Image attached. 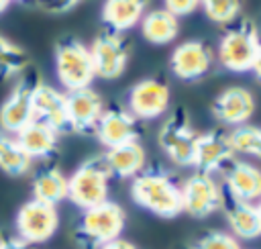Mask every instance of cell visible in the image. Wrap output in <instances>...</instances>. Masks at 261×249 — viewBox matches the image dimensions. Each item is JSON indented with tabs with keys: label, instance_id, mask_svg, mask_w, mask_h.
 Instances as JSON below:
<instances>
[{
	"label": "cell",
	"instance_id": "12",
	"mask_svg": "<svg viewBox=\"0 0 261 249\" xmlns=\"http://www.w3.org/2000/svg\"><path fill=\"white\" fill-rule=\"evenodd\" d=\"M31 100H33V118L35 120L45 122L59 135L69 131L65 94H61L59 90H55L49 84H35Z\"/></svg>",
	"mask_w": 261,
	"mask_h": 249
},
{
	"label": "cell",
	"instance_id": "3",
	"mask_svg": "<svg viewBox=\"0 0 261 249\" xmlns=\"http://www.w3.org/2000/svg\"><path fill=\"white\" fill-rule=\"evenodd\" d=\"M110 178L104 155L90 157L67 178V198L82 210L98 206L108 200Z\"/></svg>",
	"mask_w": 261,
	"mask_h": 249
},
{
	"label": "cell",
	"instance_id": "7",
	"mask_svg": "<svg viewBox=\"0 0 261 249\" xmlns=\"http://www.w3.org/2000/svg\"><path fill=\"white\" fill-rule=\"evenodd\" d=\"M14 225L18 239H22L29 245H37L49 241L55 235L59 227V214L55 206L31 198L18 208Z\"/></svg>",
	"mask_w": 261,
	"mask_h": 249
},
{
	"label": "cell",
	"instance_id": "35",
	"mask_svg": "<svg viewBox=\"0 0 261 249\" xmlns=\"http://www.w3.org/2000/svg\"><path fill=\"white\" fill-rule=\"evenodd\" d=\"M10 2H12V0H0V14L8 8V4H10Z\"/></svg>",
	"mask_w": 261,
	"mask_h": 249
},
{
	"label": "cell",
	"instance_id": "1",
	"mask_svg": "<svg viewBox=\"0 0 261 249\" xmlns=\"http://www.w3.org/2000/svg\"><path fill=\"white\" fill-rule=\"evenodd\" d=\"M133 200L163 218H173L181 212V192L177 182L161 169H147L133 178L130 184Z\"/></svg>",
	"mask_w": 261,
	"mask_h": 249
},
{
	"label": "cell",
	"instance_id": "30",
	"mask_svg": "<svg viewBox=\"0 0 261 249\" xmlns=\"http://www.w3.org/2000/svg\"><path fill=\"white\" fill-rule=\"evenodd\" d=\"M165 10H169L175 16H186L190 12H194L200 4V0H163Z\"/></svg>",
	"mask_w": 261,
	"mask_h": 249
},
{
	"label": "cell",
	"instance_id": "25",
	"mask_svg": "<svg viewBox=\"0 0 261 249\" xmlns=\"http://www.w3.org/2000/svg\"><path fill=\"white\" fill-rule=\"evenodd\" d=\"M33 159L20 149L14 137L0 131V169L8 176H22L29 171Z\"/></svg>",
	"mask_w": 261,
	"mask_h": 249
},
{
	"label": "cell",
	"instance_id": "19",
	"mask_svg": "<svg viewBox=\"0 0 261 249\" xmlns=\"http://www.w3.org/2000/svg\"><path fill=\"white\" fill-rule=\"evenodd\" d=\"M14 139L31 159H45L57 151L59 133H55L45 122L33 118L14 135Z\"/></svg>",
	"mask_w": 261,
	"mask_h": 249
},
{
	"label": "cell",
	"instance_id": "34",
	"mask_svg": "<svg viewBox=\"0 0 261 249\" xmlns=\"http://www.w3.org/2000/svg\"><path fill=\"white\" fill-rule=\"evenodd\" d=\"M251 69L255 71L257 80L261 82V51H259V55H257V59H255V63H253V67H251Z\"/></svg>",
	"mask_w": 261,
	"mask_h": 249
},
{
	"label": "cell",
	"instance_id": "5",
	"mask_svg": "<svg viewBox=\"0 0 261 249\" xmlns=\"http://www.w3.org/2000/svg\"><path fill=\"white\" fill-rule=\"evenodd\" d=\"M261 51L259 31L253 20L245 18L228 29L218 45V59L230 71H249Z\"/></svg>",
	"mask_w": 261,
	"mask_h": 249
},
{
	"label": "cell",
	"instance_id": "4",
	"mask_svg": "<svg viewBox=\"0 0 261 249\" xmlns=\"http://www.w3.org/2000/svg\"><path fill=\"white\" fill-rule=\"evenodd\" d=\"M55 71L67 92L90 88L96 78L90 49L73 37L61 39L55 47Z\"/></svg>",
	"mask_w": 261,
	"mask_h": 249
},
{
	"label": "cell",
	"instance_id": "32",
	"mask_svg": "<svg viewBox=\"0 0 261 249\" xmlns=\"http://www.w3.org/2000/svg\"><path fill=\"white\" fill-rule=\"evenodd\" d=\"M100 249H139L137 245H133L130 241H126V239H114V241H110V243H106L104 247H100Z\"/></svg>",
	"mask_w": 261,
	"mask_h": 249
},
{
	"label": "cell",
	"instance_id": "17",
	"mask_svg": "<svg viewBox=\"0 0 261 249\" xmlns=\"http://www.w3.org/2000/svg\"><path fill=\"white\" fill-rule=\"evenodd\" d=\"M94 133L106 149H112L116 145L137 141V135H139L137 118L122 108H110L102 112Z\"/></svg>",
	"mask_w": 261,
	"mask_h": 249
},
{
	"label": "cell",
	"instance_id": "20",
	"mask_svg": "<svg viewBox=\"0 0 261 249\" xmlns=\"http://www.w3.org/2000/svg\"><path fill=\"white\" fill-rule=\"evenodd\" d=\"M106 167L110 176L116 178H135L145 167V149L139 141H128L116 145L104 153Z\"/></svg>",
	"mask_w": 261,
	"mask_h": 249
},
{
	"label": "cell",
	"instance_id": "26",
	"mask_svg": "<svg viewBox=\"0 0 261 249\" xmlns=\"http://www.w3.org/2000/svg\"><path fill=\"white\" fill-rule=\"evenodd\" d=\"M228 141L234 153H247L261 159V127L241 124L228 133Z\"/></svg>",
	"mask_w": 261,
	"mask_h": 249
},
{
	"label": "cell",
	"instance_id": "18",
	"mask_svg": "<svg viewBox=\"0 0 261 249\" xmlns=\"http://www.w3.org/2000/svg\"><path fill=\"white\" fill-rule=\"evenodd\" d=\"M33 86L31 82H20L10 96L0 106V131L16 135L24 124L33 120Z\"/></svg>",
	"mask_w": 261,
	"mask_h": 249
},
{
	"label": "cell",
	"instance_id": "31",
	"mask_svg": "<svg viewBox=\"0 0 261 249\" xmlns=\"http://www.w3.org/2000/svg\"><path fill=\"white\" fill-rule=\"evenodd\" d=\"M80 0H39V6H43L49 12H65L73 8Z\"/></svg>",
	"mask_w": 261,
	"mask_h": 249
},
{
	"label": "cell",
	"instance_id": "33",
	"mask_svg": "<svg viewBox=\"0 0 261 249\" xmlns=\"http://www.w3.org/2000/svg\"><path fill=\"white\" fill-rule=\"evenodd\" d=\"M2 249H31V245H29V243H24L22 239L14 237V239H4Z\"/></svg>",
	"mask_w": 261,
	"mask_h": 249
},
{
	"label": "cell",
	"instance_id": "24",
	"mask_svg": "<svg viewBox=\"0 0 261 249\" xmlns=\"http://www.w3.org/2000/svg\"><path fill=\"white\" fill-rule=\"evenodd\" d=\"M33 198L51 206H57L67 198V178L57 167L41 169L33 178Z\"/></svg>",
	"mask_w": 261,
	"mask_h": 249
},
{
	"label": "cell",
	"instance_id": "29",
	"mask_svg": "<svg viewBox=\"0 0 261 249\" xmlns=\"http://www.w3.org/2000/svg\"><path fill=\"white\" fill-rule=\"evenodd\" d=\"M194 249H241L239 241L228 235V233H220V231H214V233H208L204 235Z\"/></svg>",
	"mask_w": 261,
	"mask_h": 249
},
{
	"label": "cell",
	"instance_id": "28",
	"mask_svg": "<svg viewBox=\"0 0 261 249\" xmlns=\"http://www.w3.org/2000/svg\"><path fill=\"white\" fill-rule=\"evenodd\" d=\"M200 4L204 6L206 16L218 24L232 22L243 8V0H200Z\"/></svg>",
	"mask_w": 261,
	"mask_h": 249
},
{
	"label": "cell",
	"instance_id": "15",
	"mask_svg": "<svg viewBox=\"0 0 261 249\" xmlns=\"http://www.w3.org/2000/svg\"><path fill=\"white\" fill-rule=\"evenodd\" d=\"M255 110V98L247 88L232 86L222 90L216 100L212 102V114L218 122L230 124V127H241L247 124Z\"/></svg>",
	"mask_w": 261,
	"mask_h": 249
},
{
	"label": "cell",
	"instance_id": "37",
	"mask_svg": "<svg viewBox=\"0 0 261 249\" xmlns=\"http://www.w3.org/2000/svg\"><path fill=\"white\" fill-rule=\"evenodd\" d=\"M2 243H4V237L0 235V249H2Z\"/></svg>",
	"mask_w": 261,
	"mask_h": 249
},
{
	"label": "cell",
	"instance_id": "14",
	"mask_svg": "<svg viewBox=\"0 0 261 249\" xmlns=\"http://www.w3.org/2000/svg\"><path fill=\"white\" fill-rule=\"evenodd\" d=\"M234 157V151L230 147L228 135L220 131H208L198 135L196 139V149H194V161L192 165L198 171L212 173L216 169L226 167Z\"/></svg>",
	"mask_w": 261,
	"mask_h": 249
},
{
	"label": "cell",
	"instance_id": "22",
	"mask_svg": "<svg viewBox=\"0 0 261 249\" xmlns=\"http://www.w3.org/2000/svg\"><path fill=\"white\" fill-rule=\"evenodd\" d=\"M147 2L149 0H106L102 6V20L110 31L122 33L145 16Z\"/></svg>",
	"mask_w": 261,
	"mask_h": 249
},
{
	"label": "cell",
	"instance_id": "10",
	"mask_svg": "<svg viewBox=\"0 0 261 249\" xmlns=\"http://www.w3.org/2000/svg\"><path fill=\"white\" fill-rule=\"evenodd\" d=\"M169 88L165 82L147 78L137 82L128 94V108L135 118H157L167 110Z\"/></svg>",
	"mask_w": 261,
	"mask_h": 249
},
{
	"label": "cell",
	"instance_id": "9",
	"mask_svg": "<svg viewBox=\"0 0 261 249\" xmlns=\"http://www.w3.org/2000/svg\"><path fill=\"white\" fill-rule=\"evenodd\" d=\"M181 212L194 218H204L222 206V192L214 178L204 171L192 173L181 186Z\"/></svg>",
	"mask_w": 261,
	"mask_h": 249
},
{
	"label": "cell",
	"instance_id": "8",
	"mask_svg": "<svg viewBox=\"0 0 261 249\" xmlns=\"http://www.w3.org/2000/svg\"><path fill=\"white\" fill-rule=\"evenodd\" d=\"M90 57L94 63V73L102 80H116L124 73L128 63V45L124 37L116 31L100 33L92 47Z\"/></svg>",
	"mask_w": 261,
	"mask_h": 249
},
{
	"label": "cell",
	"instance_id": "36",
	"mask_svg": "<svg viewBox=\"0 0 261 249\" xmlns=\"http://www.w3.org/2000/svg\"><path fill=\"white\" fill-rule=\"evenodd\" d=\"M255 208H257V216H259V227H261V200L255 204Z\"/></svg>",
	"mask_w": 261,
	"mask_h": 249
},
{
	"label": "cell",
	"instance_id": "6",
	"mask_svg": "<svg viewBox=\"0 0 261 249\" xmlns=\"http://www.w3.org/2000/svg\"><path fill=\"white\" fill-rule=\"evenodd\" d=\"M198 133L192 129L186 110L177 108L159 129V147L177 165H192Z\"/></svg>",
	"mask_w": 261,
	"mask_h": 249
},
{
	"label": "cell",
	"instance_id": "27",
	"mask_svg": "<svg viewBox=\"0 0 261 249\" xmlns=\"http://www.w3.org/2000/svg\"><path fill=\"white\" fill-rule=\"evenodd\" d=\"M27 63H29V57L24 49H20L18 45H14L12 41L0 35V76L4 78L16 76L27 69Z\"/></svg>",
	"mask_w": 261,
	"mask_h": 249
},
{
	"label": "cell",
	"instance_id": "13",
	"mask_svg": "<svg viewBox=\"0 0 261 249\" xmlns=\"http://www.w3.org/2000/svg\"><path fill=\"white\" fill-rule=\"evenodd\" d=\"M65 104H67L69 131H75V133H92L104 112L102 98L92 88L67 92Z\"/></svg>",
	"mask_w": 261,
	"mask_h": 249
},
{
	"label": "cell",
	"instance_id": "11",
	"mask_svg": "<svg viewBox=\"0 0 261 249\" xmlns=\"http://www.w3.org/2000/svg\"><path fill=\"white\" fill-rule=\"evenodd\" d=\"M210 65H212V49L200 39H192L177 45L169 57V67L173 76L186 82L202 78L204 73H208Z\"/></svg>",
	"mask_w": 261,
	"mask_h": 249
},
{
	"label": "cell",
	"instance_id": "23",
	"mask_svg": "<svg viewBox=\"0 0 261 249\" xmlns=\"http://www.w3.org/2000/svg\"><path fill=\"white\" fill-rule=\"evenodd\" d=\"M141 33L143 37L153 43V45H165V43H171L177 33H179V22H177V16L171 14L169 10L165 8H157V10H151L147 12L143 18H141Z\"/></svg>",
	"mask_w": 261,
	"mask_h": 249
},
{
	"label": "cell",
	"instance_id": "21",
	"mask_svg": "<svg viewBox=\"0 0 261 249\" xmlns=\"http://www.w3.org/2000/svg\"><path fill=\"white\" fill-rule=\"evenodd\" d=\"M222 204H224V214H226V222L232 231L234 237L239 239H255L261 235V227H259V216H257V208L255 204H247V202H239L230 196H222Z\"/></svg>",
	"mask_w": 261,
	"mask_h": 249
},
{
	"label": "cell",
	"instance_id": "16",
	"mask_svg": "<svg viewBox=\"0 0 261 249\" xmlns=\"http://www.w3.org/2000/svg\"><path fill=\"white\" fill-rule=\"evenodd\" d=\"M224 184L230 198L247 204L261 200V169L247 161H230L224 171Z\"/></svg>",
	"mask_w": 261,
	"mask_h": 249
},
{
	"label": "cell",
	"instance_id": "2",
	"mask_svg": "<svg viewBox=\"0 0 261 249\" xmlns=\"http://www.w3.org/2000/svg\"><path fill=\"white\" fill-rule=\"evenodd\" d=\"M124 222H126V214L122 206L112 200L86 208L73 233L75 243L82 249H100L106 243L120 237Z\"/></svg>",
	"mask_w": 261,
	"mask_h": 249
}]
</instances>
